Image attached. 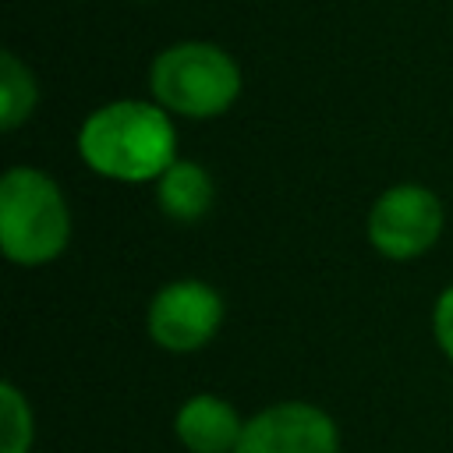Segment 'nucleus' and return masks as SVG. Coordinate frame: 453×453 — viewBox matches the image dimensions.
<instances>
[{
  "instance_id": "1",
  "label": "nucleus",
  "mask_w": 453,
  "mask_h": 453,
  "mask_svg": "<svg viewBox=\"0 0 453 453\" xmlns=\"http://www.w3.org/2000/svg\"><path fill=\"white\" fill-rule=\"evenodd\" d=\"M81 163L120 184L159 180L177 163V131L170 113L149 99H113L96 106L78 127Z\"/></svg>"
},
{
  "instance_id": "2",
  "label": "nucleus",
  "mask_w": 453,
  "mask_h": 453,
  "mask_svg": "<svg viewBox=\"0 0 453 453\" xmlns=\"http://www.w3.org/2000/svg\"><path fill=\"white\" fill-rule=\"evenodd\" d=\"M71 241V209L46 170L11 166L0 177V248L14 265H46Z\"/></svg>"
},
{
  "instance_id": "3",
  "label": "nucleus",
  "mask_w": 453,
  "mask_h": 453,
  "mask_svg": "<svg viewBox=\"0 0 453 453\" xmlns=\"http://www.w3.org/2000/svg\"><path fill=\"white\" fill-rule=\"evenodd\" d=\"M237 60L205 39H180L156 53L149 67L152 103L188 120H209L226 113L241 96Z\"/></svg>"
},
{
  "instance_id": "4",
  "label": "nucleus",
  "mask_w": 453,
  "mask_h": 453,
  "mask_svg": "<svg viewBox=\"0 0 453 453\" xmlns=\"http://www.w3.org/2000/svg\"><path fill=\"white\" fill-rule=\"evenodd\" d=\"M446 212L432 188L403 180L389 184L368 209V244L393 262H411L425 255L442 234Z\"/></svg>"
},
{
  "instance_id": "5",
  "label": "nucleus",
  "mask_w": 453,
  "mask_h": 453,
  "mask_svg": "<svg viewBox=\"0 0 453 453\" xmlns=\"http://www.w3.org/2000/svg\"><path fill=\"white\" fill-rule=\"evenodd\" d=\"M223 297L205 280H173L159 287L145 311V329L166 354L202 350L223 326Z\"/></svg>"
},
{
  "instance_id": "6",
  "label": "nucleus",
  "mask_w": 453,
  "mask_h": 453,
  "mask_svg": "<svg viewBox=\"0 0 453 453\" xmlns=\"http://www.w3.org/2000/svg\"><path fill=\"white\" fill-rule=\"evenodd\" d=\"M234 453H340V428L308 400H280L244 421Z\"/></svg>"
},
{
  "instance_id": "7",
  "label": "nucleus",
  "mask_w": 453,
  "mask_h": 453,
  "mask_svg": "<svg viewBox=\"0 0 453 453\" xmlns=\"http://www.w3.org/2000/svg\"><path fill=\"white\" fill-rule=\"evenodd\" d=\"M241 432L244 421L237 407L216 393H195L173 414V435L188 453H234Z\"/></svg>"
},
{
  "instance_id": "8",
  "label": "nucleus",
  "mask_w": 453,
  "mask_h": 453,
  "mask_svg": "<svg viewBox=\"0 0 453 453\" xmlns=\"http://www.w3.org/2000/svg\"><path fill=\"white\" fill-rule=\"evenodd\" d=\"M212 202H216V184L202 163L177 159L156 180V205L173 223H198L212 209Z\"/></svg>"
},
{
  "instance_id": "9",
  "label": "nucleus",
  "mask_w": 453,
  "mask_h": 453,
  "mask_svg": "<svg viewBox=\"0 0 453 453\" xmlns=\"http://www.w3.org/2000/svg\"><path fill=\"white\" fill-rule=\"evenodd\" d=\"M35 99H39V88L28 64L18 60L11 50H4L0 53V127L4 131L21 127V120L35 110Z\"/></svg>"
},
{
  "instance_id": "10",
  "label": "nucleus",
  "mask_w": 453,
  "mask_h": 453,
  "mask_svg": "<svg viewBox=\"0 0 453 453\" xmlns=\"http://www.w3.org/2000/svg\"><path fill=\"white\" fill-rule=\"evenodd\" d=\"M35 439L32 407L25 393L7 379L0 382V453H28Z\"/></svg>"
},
{
  "instance_id": "11",
  "label": "nucleus",
  "mask_w": 453,
  "mask_h": 453,
  "mask_svg": "<svg viewBox=\"0 0 453 453\" xmlns=\"http://www.w3.org/2000/svg\"><path fill=\"white\" fill-rule=\"evenodd\" d=\"M432 333H435L439 350L453 361V283L435 297V308H432Z\"/></svg>"
}]
</instances>
